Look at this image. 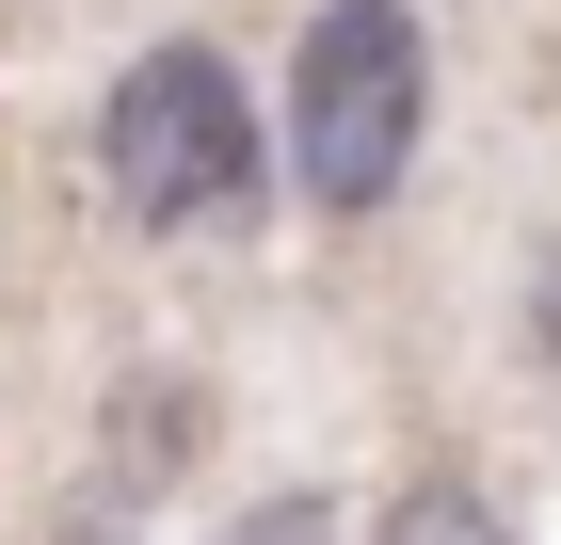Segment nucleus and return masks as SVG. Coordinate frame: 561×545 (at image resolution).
<instances>
[{"instance_id": "f257e3e1", "label": "nucleus", "mask_w": 561, "mask_h": 545, "mask_svg": "<svg viewBox=\"0 0 561 545\" xmlns=\"http://www.w3.org/2000/svg\"><path fill=\"white\" fill-rule=\"evenodd\" d=\"M417 16L401 0H321L305 16V65H289V161L321 209H386L401 161H417Z\"/></svg>"}, {"instance_id": "7ed1b4c3", "label": "nucleus", "mask_w": 561, "mask_h": 545, "mask_svg": "<svg viewBox=\"0 0 561 545\" xmlns=\"http://www.w3.org/2000/svg\"><path fill=\"white\" fill-rule=\"evenodd\" d=\"M386 545H514V530H497L466 481H401V498H386Z\"/></svg>"}, {"instance_id": "f03ea898", "label": "nucleus", "mask_w": 561, "mask_h": 545, "mask_svg": "<svg viewBox=\"0 0 561 545\" xmlns=\"http://www.w3.org/2000/svg\"><path fill=\"white\" fill-rule=\"evenodd\" d=\"M113 193H129V225H241L257 209V113H241V81H225L209 48H145L129 81H113Z\"/></svg>"}, {"instance_id": "20e7f679", "label": "nucleus", "mask_w": 561, "mask_h": 545, "mask_svg": "<svg viewBox=\"0 0 561 545\" xmlns=\"http://www.w3.org/2000/svg\"><path fill=\"white\" fill-rule=\"evenodd\" d=\"M225 545H337V513H321V498H257Z\"/></svg>"}]
</instances>
